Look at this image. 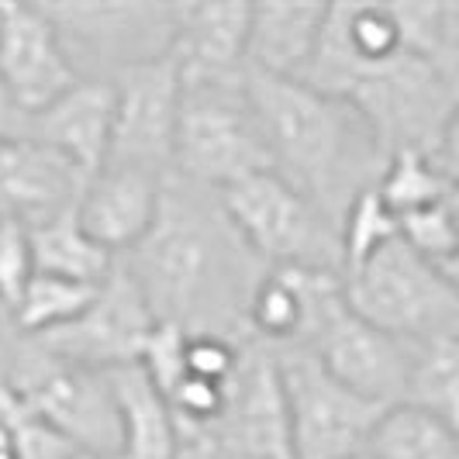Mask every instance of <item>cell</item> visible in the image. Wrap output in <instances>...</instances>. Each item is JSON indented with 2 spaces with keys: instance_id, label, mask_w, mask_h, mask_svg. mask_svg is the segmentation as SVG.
I'll return each instance as SVG.
<instances>
[{
  "instance_id": "6da1fadb",
  "label": "cell",
  "mask_w": 459,
  "mask_h": 459,
  "mask_svg": "<svg viewBox=\"0 0 459 459\" xmlns=\"http://www.w3.org/2000/svg\"><path fill=\"white\" fill-rule=\"evenodd\" d=\"M152 322L186 335L253 342L246 311L266 266L231 225L221 194L166 173L152 229L117 259Z\"/></svg>"
},
{
  "instance_id": "7a4b0ae2",
  "label": "cell",
  "mask_w": 459,
  "mask_h": 459,
  "mask_svg": "<svg viewBox=\"0 0 459 459\" xmlns=\"http://www.w3.org/2000/svg\"><path fill=\"white\" fill-rule=\"evenodd\" d=\"M246 91L266 138L270 173L339 225L349 204L380 180L384 145L345 100L300 80L246 69Z\"/></svg>"
},
{
  "instance_id": "3957f363",
  "label": "cell",
  "mask_w": 459,
  "mask_h": 459,
  "mask_svg": "<svg viewBox=\"0 0 459 459\" xmlns=\"http://www.w3.org/2000/svg\"><path fill=\"white\" fill-rule=\"evenodd\" d=\"M0 391L18 397L80 453L117 456V408L108 373L69 363L0 325Z\"/></svg>"
},
{
  "instance_id": "277c9868",
  "label": "cell",
  "mask_w": 459,
  "mask_h": 459,
  "mask_svg": "<svg viewBox=\"0 0 459 459\" xmlns=\"http://www.w3.org/2000/svg\"><path fill=\"white\" fill-rule=\"evenodd\" d=\"M266 169L270 152L246 91V76H180V117L169 173L221 194Z\"/></svg>"
},
{
  "instance_id": "5b68a950",
  "label": "cell",
  "mask_w": 459,
  "mask_h": 459,
  "mask_svg": "<svg viewBox=\"0 0 459 459\" xmlns=\"http://www.w3.org/2000/svg\"><path fill=\"white\" fill-rule=\"evenodd\" d=\"M80 80L111 83L121 73L173 56L186 4L66 0L39 4Z\"/></svg>"
},
{
  "instance_id": "8992f818",
  "label": "cell",
  "mask_w": 459,
  "mask_h": 459,
  "mask_svg": "<svg viewBox=\"0 0 459 459\" xmlns=\"http://www.w3.org/2000/svg\"><path fill=\"white\" fill-rule=\"evenodd\" d=\"M349 311L401 342H421L459 332L456 276L442 273L401 238L342 276Z\"/></svg>"
},
{
  "instance_id": "52a82bcc",
  "label": "cell",
  "mask_w": 459,
  "mask_h": 459,
  "mask_svg": "<svg viewBox=\"0 0 459 459\" xmlns=\"http://www.w3.org/2000/svg\"><path fill=\"white\" fill-rule=\"evenodd\" d=\"M231 225L266 270L342 276L339 225L276 173H259L221 190Z\"/></svg>"
},
{
  "instance_id": "ba28073f",
  "label": "cell",
  "mask_w": 459,
  "mask_h": 459,
  "mask_svg": "<svg viewBox=\"0 0 459 459\" xmlns=\"http://www.w3.org/2000/svg\"><path fill=\"white\" fill-rule=\"evenodd\" d=\"M287 404L290 459H359L380 404L342 387L300 345L273 349Z\"/></svg>"
},
{
  "instance_id": "9c48e42d",
  "label": "cell",
  "mask_w": 459,
  "mask_h": 459,
  "mask_svg": "<svg viewBox=\"0 0 459 459\" xmlns=\"http://www.w3.org/2000/svg\"><path fill=\"white\" fill-rule=\"evenodd\" d=\"M180 436H201L221 453L238 459H290L287 404L276 373V352L263 342H246L238 367L225 384V408L201 429Z\"/></svg>"
},
{
  "instance_id": "30bf717a",
  "label": "cell",
  "mask_w": 459,
  "mask_h": 459,
  "mask_svg": "<svg viewBox=\"0 0 459 459\" xmlns=\"http://www.w3.org/2000/svg\"><path fill=\"white\" fill-rule=\"evenodd\" d=\"M300 349H307L342 387L373 404L391 408L404 401L408 342L363 322L356 311H349L345 298L325 311Z\"/></svg>"
},
{
  "instance_id": "8fae6325",
  "label": "cell",
  "mask_w": 459,
  "mask_h": 459,
  "mask_svg": "<svg viewBox=\"0 0 459 459\" xmlns=\"http://www.w3.org/2000/svg\"><path fill=\"white\" fill-rule=\"evenodd\" d=\"M115 121L108 162H125L152 173L173 169V138L180 117V69L173 56L145 63L111 80Z\"/></svg>"
},
{
  "instance_id": "7c38bea8",
  "label": "cell",
  "mask_w": 459,
  "mask_h": 459,
  "mask_svg": "<svg viewBox=\"0 0 459 459\" xmlns=\"http://www.w3.org/2000/svg\"><path fill=\"white\" fill-rule=\"evenodd\" d=\"M152 325L156 322L145 300L138 298L135 283L115 263L108 280L97 287L91 307L66 328L35 335V342L46 345L48 352L63 356L69 363L108 373V369L138 363V352L149 339Z\"/></svg>"
},
{
  "instance_id": "4fadbf2b",
  "label": "cell",
  "mask_w": 459,
  "mask_h": 459,
  "mask_svg": "<svg viewBox=\"0 0 459 459\" xmlns=\"http://www.w3.org/2000/svg\"><path fill=\"white\" fill-rule=\"evenodd\" d=\"M80 83L39 4H0V87L28 117Z\"/></svg>"
},
{
  "instance_id": "5bb4252c",
  "label": "cell",
  "mask_w": 459,
  "mask_h": 459,
  "mask_svg": "<svg viewBox=\"0 0 459 459\" xmlns=\"http://www.w3.org/2000/svg\"><path fill=\"white\" fill-rule=\"evenodd\" d=\"M162 177L166 173L138 169L125 162H104L97 173L87 177V184L80 190V201L73 207L76 225L104 253L121 259L152 229L160 211Z\"/></svg>"
},
{
  "instance_id": "9a60e30c",
  "label": "cell",
  "mask_w": 459,
  "mask_h": 459,
  "mask_svg": "<svg viewBox=\"0 0 459 459\" xmlns=\"http://www.w3.org/2000/svg\"><path fill=\"white\" fill-rule=\"evenodd\" d=\"M87 173L31 135L0 138V218L24 229L76 207Z\"/></svg>"
},
{
  "instance_id": "2e32d148",
  "label": "cell",
  "mask_w": 459,
  "mask_h": 459,
  "mask_svg": "<svg viewBox=\"0 0 459 459\" xmlns=\"http://www.w3.org/2000/svg\"><path fill=\"white\" fill-rule=\"evenodd\" d=\"M115 121V87L104 80H80L46 111L28 117L24 135L48 145L80 173H97L108 162Z\"/></svg>"
},
{
  "instance_id": "e0dca14e",
  "label": "cell",
  "mask_w": 459,
  "mask_h": 459,
  "mask_svg": "<svg viewBox=\"0 0 459 459\" xmlns=\"http://www.w3.org/2000/svg\"><path fill=\"white\" fill-rule=\"evenodd\" d=\"M328 4L307 0H266L249 4V31H246V69L300 80L315 56Z\"/></svg>"
},
{
  "instance_id": "ac0fdd59",
  "label": "cell",
  "mask_w": 459,
  "mask_h": 459,
  "mask_svg": "<svg viewBox=\"0 0 459 459\" xmlns=\"http://www.w3.org/2000/svg\"><path fill=\"white\" fill-rule=\"evenodd\" d=\"M249 4H186L173 59L180 76H246Z\"/></svg>"
},
{
  "instance_id": "d6986e66",
  "label": "cell",
  "mask_w": 459,
  "mask_h": 459,
  "mask_svg": "<svg viewBox=\"0 0 459 459\" xmlns=\"http://www.w3.org/2000/svg\"><path fill=\"white\" fill-rule=\"evenodd\" d=\"M117 408V456L121 459H180V429L152 380L138 363L108 369Z\"/></svg>"
},
{
  "instance_id": "ffe728a7",
  "label": "cell",
  "mask_w": 459,
  "mask_h": 459,
  "mask_svg": "<svg viewBox=\"0 0 459 459\" xmlns=\"http://www.w3.org/2000/svg\"><path fill=\"white\" fill-rule=\"evenodd\" d=\"M377 197L391 207L394 218L456 197V138L436 152H394L377 180Z\"/></svg>"
},
{
  "instance_id": "44dd1931",
  "label": "cell",
  "mask_w": 459,
  "mask_h": 459,
  "mask_svg": "<svg viewBox=\"0 0 459 459\" xmlns=\"http://www.w3.org/2000/svg\"><path fill=\"white\" fill-rule=\"evenodd\" d=\"M31 246V266L42 276H63L76 283H104L115 270V255L104 253L87 231L76 225V214L66 211L59 218H48L42 225L28 229Z\"/></svg>"
},
{
  "instance_id": "7402d4cb",
  "label": "cell",
  "mask_w": 459,
  "mask_h": 459,
  "mask_svg": "<svg viewBox=\"0 0 459 459\" xmlns=\"http://www.w3.org/2000/svg\"><path fill=\"white\" fill-rule=\"evenodd\" d=\"M363 459H459L456 425L411 404H391L377 418Z\"/></svg>"
},
{
  "instance_id": "603a6c76",
  "label": "cell",
  "mask_w": 459,
  "mask_h": 459,
  "mask_svg": "<svg viewBox=\"0 0 459 459\" xmlns=\"http://www.w3.org/2000/svg\"><path fill=\"white\" fill-rule=\"evenodd\" d=\"M421 411L436 414L456 425L459 411V339L436 335L408 342V377H404V401Z\"/></svg>"
},
{
  "instance_id": "cb8c5ba5",
  "label": "cell",
  "mask_w": 459,
  "mask_h": 459,
  "mask_svg": "<svg viewBox=\"0 0 459 459\" xmlns=\"http://www.w3.org/2000/svg\"><path fill=\"white\" fill-rule=\"evenodd\" d=\"M401 42L418 59L459 80V4L456 0H397L391 4Z\"/></svg>"
},
{
  "instance_id": "d4e9b609",
  "label": "cell",
  "mask_w": 459,
  "mask_h": 459,
  "mask_svg": "<svg viewBox=\"0 0 459 459\" xmlns=\"http://www.w3.org/2000/svg\"><path fill=\"white\" fill-rule=\"evenodd\" d=\"M100 287V283H97ZM97 287L91 283H76V280H63V276H42L35 273L24 287L18 307L11 311V318L4 322V328L18 332V335H48L56 328H66L69 322H76L87 307H91Z\"/></svg>"
},
{
  "instance_id": "484cf974",
  "label": "cell",
  "mask_w": 459,
  "mask_h": 459,
  "mask_svg": "<svg viewBox=\"0 0 459 459\" xmlns=\"http://www.w3.org/2000/svg\"><path fill=\"white\" fill-rule=\"evenodd\" d=\"M397 238L408 249H414L421 259H429L432 266H438L442 273L456 276V197L401 214L397 218Z\"/></svg>"
},
{
  "instance_id": "4316f807",
  "label": "cell",
  "mask_w": 459,
  "mask_h": 459,
  "mask_svg": "<svg viewBox=\"0 0 459 459\" xmlns=\"http://www.w3.org/2000/svg\"><path fill=\"white\" fill-rule=\"evenodd\" d=\"M397 238V218L391 207L377 197V186L359 194L339 221V246H342V276L367 263L377 249Z\"/></svg>"
},
{
  "instance_id": "83f0119b",
  "label": "cell",
  "mask_w": 459,
  "mask_h": 459,
  "mask_svg": "<svg viewBox=\"0 0 459 459\" xmlns=\"http://www.w3.org/2000/svg\"><path fill=\"white\" fill-rule=\"evenodd\" d=\"M138 367L152 380V387L166 397L186 373V332L177 325L156 322L138 352Z\"/></svg>"
},
{
  "instance_id": "f1b7e54d",
  "label": "cell",
  "mask_w": 459,
  "mask_h": 459,
  "mask_svg": "<svg viewBox=\"0 0 459 459\" xmlns=\"http://www.w3.org/2000/svg\"><path fill=\"white\" fill-rule=\"evenodd\" d=\"M31 276H35V266H31L28 229L11 218H0V325L18 307Z\"/></svg>"
},
{
  "instance_id": "f546056e",
  "label": "cell",
  "mask_w": 459,
  "mask_h": 459,
  "mask_svg": "<svg viewBox=\"0 0 459 459\" xmlns=\"http://www.w3.org/2000/svg\"><path fill=\"white\" fill-rule=\"evenodd\" d=\"M242 345L246 342H231V339H218V335H186V373L225 384L231 369L238 367Z\"/></svg>"
},
{
  "instance_id": "4dcf8cb0",
  "label": "cell",
  "mask_w": 459,
  "mask_h": 459,
  "mask_svg": "<svg viewBox=\"0 0 459 459\" xmlns=\"http://www.w3.org/2000/svg\"><path fill=\"white\" fill-rule=\"evenodd\" d=\"M24 128H28V121L24 115L11 104V97L4 93L0 87V138H14V135H24Z\"/></svg>"
},
{
  "instance_id": "1f68e13d",
  "label": "cell",
  "mask_w": 459,
  "mask_h": 459,
  "mask_svg": "<svg viewBox=\"0 0 459 459\" xmlns=\"http://www.w3.org/2000/svg\"><path fill=\"white\" fill-rule=\"evenodd\" d=\"M180 459H238V456L221 453L218 446H211L201 436H180Z\"/></svg>"
},
{
  "instance_id": "d6a6232c",
  "label": "cell",
  "mask_w": 459,
  "mask_h": 459,
  "mask_svg": "<svg viewBox=\"0 0 459 459\" xmlns=\"http://www.w3.org/2000/svg\"><path fill=\"white\" fill-rule=\"evenodd\" d=\"M0 459H22V453H18V442H14V436L0 425Z\"/></svg>"
},
{
  "instance_id": "836d02e7",
  "label": "cell",
  "mask_w": 459,
  "mask_h": 459,
  "mask_svg": "<svg viewBox=\"0 0 459 459\" xmlns=\"http://www.w3.org/2000/svg\"><path fill=\"white\" fill-rule=\"evenodd\" d=\"M69 459H121V456H104V453H73Z\"/></svg>"
},
{
  "instance_id": "e575fe53",
  "label": "cell",
  "mask_w": 459,
  "mask_h": 459,
  "mask_svg": "<svg viewBox=\"0 0 459 459\" xmlns=\"http://www.w3.org/2000/svg\"><path fill=\"white\" fill-rule=\"evenodd\" d=\"M359 459H363V456H359Z\"/></svg>"
}]
</instances>
